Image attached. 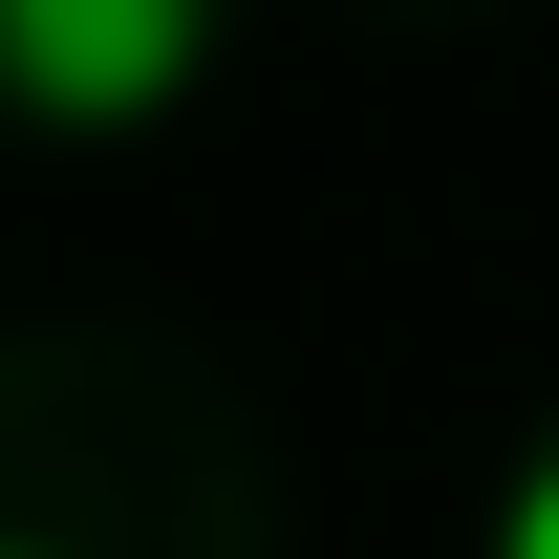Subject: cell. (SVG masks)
<instances>
[{"label": "cell", "mask_w": 559, "mask_h": 559, "mask_svg": "<svg viewBox=\"0 0 559 559\" xmlns=\"http://www.w3.org/2000/svg\"><path fill=\"white\" fill-rule=\"evenodd\" d=\"M495 559H559V430L516 452V495H495Z\"/></svg>", "instance_id": "obj_2"}, {"label": "cell", "mask_w": 559, "mask_h": 559, "mask_svg": "<svg viewBox=\"0 0 559 559\" xmlns=\"http://www.w3.org/2000/svg\"><path fill=\"white\" fill-rule=\"evenodd\" d=\"M215 86V0H0V108L22 130H173Z\"/></svg>", "instance_id": "obj_1"}, {"label": "cell", "mask_w": 559, "mask_h": 559, "mask_svg": "<svg viewBox=\"0 0 559 559\" xmlns=\"http://www.w3.org/2000/svg\"><path fill=\"white\" fill-rule=\"evenodd\" d=\"M0 559H66V538H0Z\"/></svg>", "instance_id": "obj_3"}]
</instances>
